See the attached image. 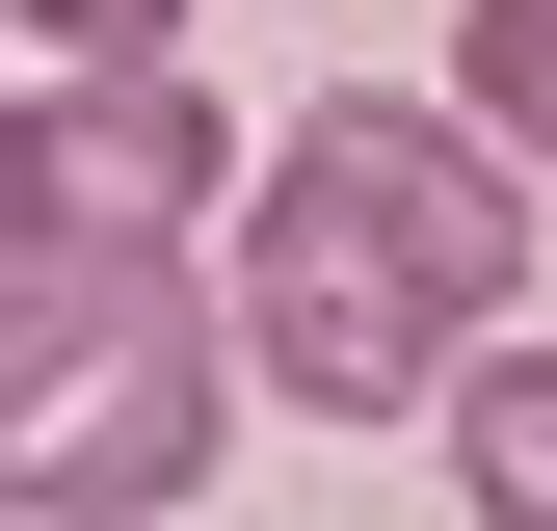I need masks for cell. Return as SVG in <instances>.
I'll use <instances>...</instances> for the list:
<instances>
[{
	"mask_svg": "<svg viewBox=\"0 0 557 531\" xmlns=\"http://www.w3.org/2000/svg\"><path fill=\"white\" fill-rule=\"evenodd\" d=\"M531 293V160L478 133L451 81H319L293 133L239 160V239H213V319L265 398H319V425H425V398L505 346Z\"/></svg>",
	"mask_w": 557,
	"mask_h": 531,
	"instance_id": "1",
	"label": "cell"
},
{
	"mask_svg": "<svg viewBox=\"0 0 557 531\" xmlns=\"http://www.w3.org/2000/svg\"><path fill=\"white\" fill-rule=\"evenodd\" d=\"M239 160L265 133L186 81V53H53V81L0 107V239H53V266H213Z\"/></svg>",
	"mask_w": 557,
	"mask_h": 531,
	"instance_id": "2",
	"label": "cell"
},
{
	"mask_svg": "<svg viewBox=\"0 0 557 531\" xmlns=\"http://www.w3.org/2000/svg\"><path fill=\"white\" fill-rule=\"evenodd\" d=\"M425 452H451V505H478V531H557V346H531V319L425 398Z\"/></svg>",
	"mask_w": 557,
	"mask_h": 531,
	"instance_id": "3",
	"label": "cell"
},
{
	"mask_svg": "<svg viewBox=\"0 0 557 531\" xmlns=\"http://www.w3.org/2000/svg\"><path fill=\"white\" fill-rule=\"evenodd\" d=\"M451 107L505 133L531 186H557V0H451Z\"/></svg>",
	"mask_w": 557,
	"mask_h": 531,
	"instance_id": "4",
	"label": "cell"
},
{
	"mask_svg": "<svg viewBox=\"0 0 557 531\" xmlns=\"http://www.w3.org/2000/svg\"><path fill=\"white\" fill-rule=\"evenodd\" d=\"M27 53H186V0H0Z\"/></svg>",
	"mask_w": 557,
	"mask_h": 531,
	"instance_id": "5",
	"label": "cell"
}]
</instances>
